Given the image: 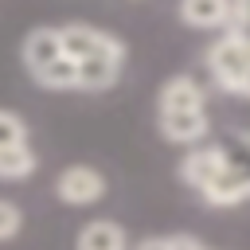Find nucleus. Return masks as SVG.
<instances>
[{
	"instance_id": "nucleus-4",
	"label": "nucleus",
	"mask_w": 250,
	"mask_h": 250,
	"mask_svg": "<svg viewBox=\"0 0 250 250\" xmlns=\"http://www.w3.org/2000/svg\"><path fill=\"white\" fill-rule=\"evenodd\" d=\"M62 59V39H59V27H31L27 39H23V62L31 70V78L39 70H47L51 62Z\"/></svg>"
},
{
	"instance_id": "nucleus-17",
	"label": "nucleus",
	"mask_w": 250,
	"mask_h": 250,
	"mask_svg": "<svg viewBox=\"0 0 250 250\" xmlns=\"http://www.w3.org/2000/svg\"><path fill=\"white\" fill-rule=\"evenodd\" d=\"M242 98H250V74H246V82H242V90H238Z\"/></svg>"
},
{
	"instance_id": "nucleus-2",
	"label": "nucleus",
	"mask_w": 250,
	"mask_h": 250,
	"mask_svg": "<svg viewBox=\"0 0 250 250\" xmlns=\"http://www.w3.org/2000/svg\"><path fill=\"white\" fill-rule=\"evenodd\" d=\"M59 39H62V55L70 62L98 59V55H125V43L94 23H66V27H59Z\"/></svg>"
},
{
	"instance_id": "nucleus-12",
	"label": "nucleus",
	"mask_w": 250,
	"mask_h": 250,
	"mask_svg": "<svg viewBox=\"0 0 250 250\" xmlns=\"http://www.w3.org/2000/svg\"><path fill=\"white\" fill-rule=\"evenodd\" d=\"M35 152L31 145H20V148H0V180H23L35 172Z\"/></svg>"
},
{
	"instance_id": "nucleus-7",
	"label": "nucleus",
	"mask_w": 250,
	"mask_h": 250,
	"mask_svg": "<svg viewBox=\"0 0 250 250\" xmlns=\"http://www.w3.org/2000/svg\"><path fill=\"white\" fill-rule=\"evenodd\" d=\"M219 172H223V156H219V148H215V145L191 148V152L180 160V180H184V184H191L195 191H203Z\"/></svg>"
},
{
	"instance_id": "nucleus-5",
	"label": "nucleus",
	"mask_w": 250,
	"mask_h": 250,
	"mask_svg": "<svg viewBox=\"0 0 250 250\" xmlns=\"http://www.w3.org/2000/svg\"><path fill=\"white\" fill-rule=\"evenodd\" d=\"M203 109V90L191 74H176L160 86V113H195Z\"/></svg>"
},
{
	"instance_id": "nucleus-16",
	"label": "nucleus",
	"mask_w": 250,
	"mask_h": 250,
	"mask_svg": "<svg viewBox=\"0 0 250 250\" xmlns=\"http://www.w3.org/2000/svg\"><path fill=\"white\" fill-rule=\"evenodd\" d=\"M133 250H199V242L188 234H164V238H145Z\"/></svg>"
},
{
	"instance_id": "nucleus-15",
	"label": "nucleus",
	"mask_w": 250,
	"mask_h": 250,
	"mask_svg": "<svg viewBox=\"0 0 250 250\" xmlns=\"http://www.w3.org/2000/svg\"><path fill=\"white\" fill-rule=\"evenodd\" d=\"M20 227H23V211H20L12 199H0V242L16 238V234H20Z\"/></svg>"
},
{
	"instance_id": "nucleus-6",
	"label": "nucleus",
	"mask_w": 250,
	"mask_h": 250,
	"mask_svg": "<svg viewBox=\"0 0 250 250\" xmlns=\"http://www.w3.org/2000/svg\"><path fill=\"white\" fill-rule=\"evenodd\" d=\"M215 148H219V156H223V172L227 176H234L246 191H250V133H223L219 141H215Z\"/></svg>"
},
{
	"instance_id": "nucleus-10",
	"label": "nucleus",
	"mask_w": 250,
	"mask_h": 250,
	"mask_svg": "<svg viewBox=\"0 0 250 250\" xmlns=\"http://www.w3.org/2000/svg\"><path fill=\"white\" fill-rule=\"evenodd\" d=\"M74 250H129V242H125V230L113 219H94L78 230Z\"/></svg>"
},
{
	"instance_id": "nucleus-1",
	"label": "nucleus",
	"mask_w": 250,
	"mask_h": 250,
	"mask_svg": "<svg viewBox=\"0 0 250 250\" xmlns=\"http://www.w3.org/2000/svg\"><path fill=\"white\" fill-rule=\"evenodd\" d=\"M207 70H211V78L227 94H238L242 82H246V74H250V43H242L238 35L223 31L211 43V51H207Z\"/></svg>"
},
{
	"instance_id": "nucleus-14",
	"label": "nucleus",
	"mask_w": 250,
	"mask_h": 250,
	"mask_svg": "<svg viewBox=\"0 0 250 250\" xmlns=\"http://www.w3.org/2000/svg\"><path fill=\"white\" fill-rule=\"evenodd\" d=\"M27 145V121L12 109H0V148H20Z\"/></svg>"
},
{
	"instance_id": "nucleus-11",
	"label": "nucleus",
	"mask_w": 250,
	"mask_h": 250,
	"mask_svg": "<svg viewBox=\"0 0 250 250\" xmlns=\"http://www.w3.org/2000/svg\"><path fill=\"white\" fill-rule=\"evenodd\" d=\"M180 20L191 23V27H203V31H211V27L227 31L230 4H223V0H188V4H180Z\"/></svg>"
},
{
	"instance_id": "nucleus-8",
	"label": "nucleus",
	"mask_w": 250,
	"mask_h": 250,
	"mask_svg": "<svg viewBox=\"0 0 250 250\" xmlns=\"http://www.w3.org/2000/svg\"><path fill=\"white\" fill-rule=\"evenodd\" d=\"M121 62H125V55H98V59L74 62V70H78V90H105V86H113L117 74H121Z\"/></svg>"
},
{
	"instance_id": "nucleus-13",
	"label": "nucleus",
	"mask_w": 250,
	"mask_h": 250,
	"mask_svg": "<svg viewBox=\"0 0 250 250\" xmlns=\"http://www.w3.org/2000/svg\"><path fill=\"white\" fill-rule=\"evenodd\" d=\"M35 82L39 86H47V90H78V70H74V62L62 55L59 62H51L47 70H39L35 74Z\"/></svg>"
},
{
	"instance_id": "nucleus-18",
	"label": "nucleus",
	"mask_w": 250,
	"mask_h": 250,
	"mask_svg": "<svg viewBox=\"0 0 250 250\" xmlns=\"http://www.w3.org/2000/svg\"><path fill=\"white\" fill-rule=\"evenodd\" d=\"M199 250H207V246H199Z\"/></svg>"
},
{
	"instance_id": "nucleus-3",
	"label": "nucleus",
	"mask_w": 250,
	"mask_h": 250,
	"mask_svg": "<svg viewBox=\"0 0 250 250\" xmlns=\"http://www.w3.org/2000/svg\"><path fill=\"white\" fill-rule=\"evenodd\" d=\"M55 195L70 207H86V203H98L105 195V176L90 164H70L59 172L55 180Z\"/></svg>"
},
{
	"instance_id": "nucleus-9",
	"label": "nucleus",
	"mask_w": 250,
	"mask_h": 250,
	"mask_svg": "<svg viewBox=\"0 0 250 250\" xmlns=\"http://www.w3.org/2000/svg\"><path fill=\"white\" fill-rule=\"evenodd\" d=\"M207 109H195V113H160V133L176 145H195L207 137Z\"/></svg>"
}]
</instances>
